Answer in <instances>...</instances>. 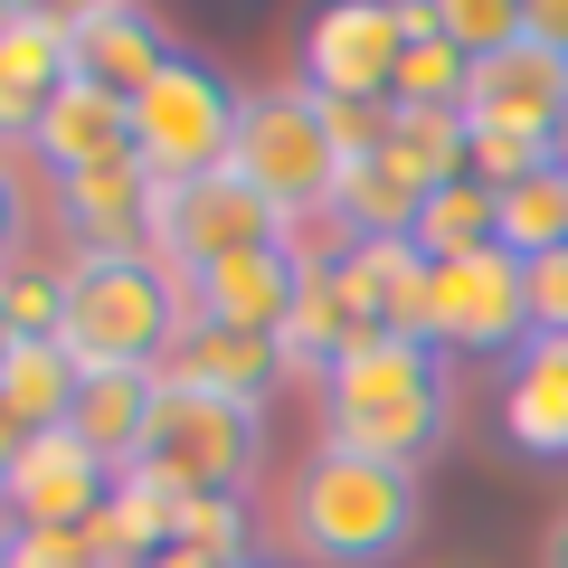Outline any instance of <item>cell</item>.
Masks as SVG:
<instances>
[{
  "instance_id": "obj_10",
  "label": "cell",
  "mask_w": 568,
  "mask_h": 568,
  "mask_svg": "<svg viewBox=\"0 0 568 568\" xmlns=\"http://www.w3.org/2000/svg\"><path fill=\"white\" fill-rule=\"evenodd\" d=\"M171 58L181 48H171V29L142 0H85V10H67V67H77V85H95L114 104H142Z\"/></svg>"
},
{
  "instance_id": "obj_20",
  "label": "cell",
  "mask_w": 568,
  "mask_h": 568,
  "mask_svg": "<svg viewBox=\"0 0 568 568\" xmlns=\"http://www.w3.org/2000/svg\"><path fill=\"white\" fill-rule=\"evenodd\" d=\"M465 85H474V58L436 29L426 0H407V58H398L388 104H398V114H465Z\"/></svg>"
},
{
  "instance_id": "obj_16",
  "label": "cell",
  "mask_w": 568,
  "mask_h": 568,
  "mask_svg": "<svg viewBox=\"0 0 568 568\" xmlns=\"http://www.w3.org/2000/svg\"><path fill=\"white\" fill-rule=\"evenodd\" d=\"M162 379L171 388H209V398H237V407H265L284 388V342H265V332H227V323H200V313H190V332L171 342Z\"/></svg>"
},
{
  "instance_id": "obj_6",
  "label": "cell",
  "mask_w": 568,
  "mask_h": 568,
  "mask_svg": "<svg viewBox=\"0 0 568 568\" xmlns=\"http://www.w3.org/2000/svg\"><path fill=\"white\" fill-rule=\"evenodd\" d=\"M227 171H237L265 209L304 219V209H332V190H342V142H332L323 104H313L304 85H265V95H246Z\"/></svg>"
},
{
  "instance_id": "obj_15",
  "label": "cell",
  "mask_w": 568,
  "mask_h": 568,
  "mask_svg": "<svg viewBox=\"0 0 568 568\" xmlns=\"http://www.w3.org/2000/svg\"><path fill=\"white\" fill-rule=\"evenodd\" d=\"M304 284H313V265L294 256V246H265V256H227V265H209V275H190V313H200V323H227V332L284 342Z\"/></svg>"
},
{
  "instance_id": "obj_5",
  "label": "cell",
  "mask_w": 568,
  "mask_h": 568,
  "mask_svg": "<svg viewBox=\"0 0 568 568\" xmlns=\"http://www.w3.org/2000/svg\"><path fill=\"white\" fill-rule=\"evenodd\" d=\"M237 123H246V95L209 58L181 48V58L152 77V95L133 104V162L162 190L209 181V171H227V152H237Z\"/></svg>"
},
{
  "instance_id": "obj_14",
  "label": "cell",
  "mask_w": 568,
  "mask_h": 568,
  "mask_svg": "<svg viewBox=\"0 0 568 568\" xmlns=\"http://www.w3.org/2000/svg\"><path fill=\"white\" fill-rule=\"evenodd\" d=\"M568 114V58L549 48H503V58H474V85H465V123L474 133H530L549 142Z\"/></svg>"
},
{
  "instance_id": "obj_31",
  "label": "cell",
  "mask_w": 568,
  "mask_h": 568,
  "mask_svg": "<svg viewBox=\"0 0 568 568\" xmlns=\"http://www.w3.org/2000/svg\"><path fill=\"white\" fill-rule=\"evenodd\" d=\"M20 455H29V426L0 407V484H10V465H20Z\"/></svg>"
},
{
  "instance_id": "obj_3",
  "label": "cell",
  "mask_w": 568,
  "mask_h": 568,
  "mask_svg": "<svg viewBox=\"0 0 568 568\" xmlns=\"http://www.w3.org/2000/svg\"><path fill=\"white\" fill-rule=\"evenodd\" d=\"M181 332H190V284L152 246L67 265V351H77V369H162Z\"/></svg>"
},
{
  "instance_id": "obj_28",
  "label": "cell",
  "mask_w": 568,
  "mask_h": 568,
  "mask_svg": "<svg viewBox=\"0 0 568 568\" xmlns=\"http://www.w3.org/2000/svg\"><path fill=\"white\" fill-rule=\"evenodd\" d=\"M530 342H568V246L530 256Z\"/></svg>"
},
{
  "instance_id": "obj_26",
  "label": "cell",
  "mask_w": 568,
  "mask_h": 568,
  "mask_svg": "<svg viewBox=\"0 0 568 568\" xmlns=\"http://www.w3.org/2000/svg\"><path fill=\"white\" fill-rule=\"evenodd\" d=\"M436 29L465 58H503V48H521V0H436Z\"/></svg>"
},
{
  "instance_id": "obj_4",
  "label": "cell",
  "mask_w": 568,
  "mask_h": 568,
  "mask_svg": "<svg viewBox=\"0 0 568 568\" xmlns=\"http://www.w3.org/2000/svg\"><path fill=\"white\" fill-rule=\"evenodd\" d=\"M256 465H265V407L162 379V417H152V446L133 474H152L162 493H190V503H237Z\"/></svg>"
},
{
  "instance_id": "obj_32",
  "label": "cell",
  "mask_w": 568,
  "mask_h": 568,
  "mask_svg": "<svg viewBox=\"0 0 568 568\" xmlns=\"http://www.w3.org/2000/svg\"><path fill=\"white\" fill-rule=\"evenodd\" d=\"M540 568H568V503H559V521L540 530Z\"/></svg>"
},
{
  "instance_id": "obj_23",
  "label": "cell",
  "mask_w": 568,
  "mask_h": 568,
  "mask_svg": "<svg viewBox=\"0 0 568 568\" xmlns=\"http://www.w3.org/2000/svg\"><path fill=\"white\" fill-rule=\"evenodd\" d=\"M77 388H85V369H77L67 342H20V361H10V379H0V407H10L29 436H48V426L77 417Z\"/></svg>"
},
{
  "instance_id": "obj_27",
  "label": "cell",
  "mask_w": 568,
  "mask_h": 568,
  "mask_svg": "<svg viewBox=\"0 0 568 568\" xmlns=\"http://www.w3.org/2000/svg\"><path fill=\"white\" fill-rule=\"evenodd\" d=\"M0 568H95L85 530H0Z\"/></svg>"
},
{
  "instance_id": "obj_21",
  "label": "cell",
  "mask_w": 568,
  "mask_h": 568,
  "mask_svg": "<svg viewBox=\"0 0 568 568\" xmlns=\"http://www.w3.org/2000/svg\"><path fill=\"white\" fill-rule=\"evenodd\" d=\"M85 549H95V568H152L171 549V493L152 474H123L114 503L85 521Z\"/></svg>"
},
{
  "instance_id": "obj_33",
  "label": "cell",
  "mask_w": 568,
  "mask_h": 568,
  "mask_svg": "<svg viewBox=\"0 0 568 568\" xmlns=\"http://www.w3.org/2000/svg\"><path fill=\"white\" fill-rule=\"evenodd\" d=\"M10 361H20V332H10V313H0V379H10Z\"/></svg>"
},
{
  "instance_id": "obj_9",
  "label": "cell",
  "mask_w": 568,
  "mask_h": 568,
  "mask_svg": "<svg viewBox=\"0 0 568 568\" xmlns=\"http://www.w3.org/2000/svg\"><path fill=\"white\" fill-rule=\"evenodd\" d=\"M398 58H407V10H388V0H342L304 29V85L332 104H388Z\"/></svg>"
},
{
  "instance_id": "obj_18",
  "label": "cell",
  "mask_w": 568,
  "mask_h": 568,
  "mask_svg": "<svg viewBox=\"0 0 568 568\" xmlns=\"http://www.w3.org/2000/svg\"><path fill=\"white\" fill-rule=\"evenodd\" d=\"M48 162V181H77V171H104V162H133V104L95 95V85H67L58 104H48L39 142H29Z\"/></svg>"
},
{
  "instance_id": "obj_13",
  "label": "cell",
  "mask_w": 568,
  "mask_h": 568,
  "mask_svg": "<svg viewBox=\"0 0 568 568\" xmlns=\"http://www.w3.org/2000/svg\"><path fill=\"white\" fill-rule=\"evenodd\" d=\"M67 85V10H0V142H39Z\"/></svg>"
},
{
  "instance_id": "obj_19",
  "label": "cell",
  "mask_w": 568,
  "mask_h": 568,
  "mask_svg": "<svg viewBox=\"0 0 568 568\" xmlns=\"http://www.w3.org/2000/svg\"><path fill=\"white\" fill-rule=\"evenodd\" d=\"M503 436L540 465L568 455V342H521V361L503 379Z\"/></svg>"
},
{
  "instance_id": "obj_29",
  "label": "cell",
  "mask_w": 568,
  "mask_h": 568,
  "mask_svg": "<svg viewBox=\"0 0 568 568\" xmlns=\"http://www.w3.org/2000/svg\"><path fill=\"white\" fill-rule=\"evenodd\" d=\"M20 237H29V190H20V171H10V152H0V275L20 265Z\"/></svg>"
},
{
  "instance_id": "obj_24",
  "label": "cell",
  "mask_w": 568,
  "mask_h": 568,
  "mask_svg": "<svg viewBox=\"0 0 568 568\" xmlns=\"http://www.w3.org/2000/svg\"><path fill=\"white\" fill-rule=\"evenodd\" d=\"M493 200H503V246L521 265L568 246V171H530L521 190H493Z\"/></svg>"
},
{
  "instance_id": "obj_30",
  "label": "cell",
  "mask_w": 568,
  "mask_h": 568,
  "mask_svg": "<svg viewBox=\"0 0 568 568\" xmlns=\"http://www.w3.org/2000/svg\"><path fill=\"white\" fill-rule=\"evenodd\" d=\"M521 39L549 48V58H568V0H521Z\"/></svg>"
},
{
  "instance_id": "obj_7",
  "label": "cell",
  "mask_w": 568,
  "mask_h": 568,
  "mask_svg": "<svg viewBox=\"0 0 568 568\" xmlns=\"http://www.w3.org/2000/svg\"><path fill=\"white\" fill-rule=\"evenodd\" d=\"M265 246H294V219H284V209H265L237 171H209V181L162 190L152 256H162L181 284L209 275V265H227V256H265Z\"/></svg>"
},
{
  "instance_id": "obj_11",
  "label": "cell",
  "mask_w": 568,
  "mask_h": 568,
  "mask_svg": "<svg viewBox=\"0 0 568 568\" xmlns=\"http://www.w3.org/2000/svg\"><path fill=\"white\" fill-rule=\"evenodd\" d=\"M123 474H104L95 455L67 436V426H48V436H29V455L10 465V484H0V511L20 530H85L104 503H114Z\"/></svg>"
},
{
  "instance_id": "obj_34",
  "label": "cell",
  "mask_w": 568,
  "mask_h": 568,
  "mask_svg": "<svg viewBox=\"0 0 568 568\" xmlns=\"http://www.w3.org/2000/svg\"><path fill=\"white\" fill-rule=\"evenodd\" d=\"M549 171H568V114H559V133H549Z\"/></svg>"
},
{
  "instance_id": "obj_25",
  "label": "cell",
  "mask_w": 568,
  "mask_h": 568,
  "mask_svg": "<svg viewBox=\"0 0 568 568\" xmlns=\"http://www.w3.org/2000/svg\"><path fill=\"white\" fill-rule=\"evenodd\" d=\"M0 313H10L20 342H67V275H48V265H10V275H0Z\"/></svg>"
},
{
  "instance_id": "obj_17",
  "label": "cell",
  "mask_w": 568,
  "mask_h": 568,
  "mask_svg": "<svg viewBox=\"0 0 568 568\" xmlns=\"http://www.w3.org/2000/svg\"><path fill=\"white\" fill-rule=\"evenodd\" d=\"M152 417H162V369H85L67 436H77L104 474H133L142 446H152Z\"/></svg>"
},
{
  "instance_id": "obj_12",
  "label": "cell",
  "mask_w": 568,
  "mask_h": 568,
  "mask_svg": "<svg viewBox=\"0 0 568 568\" xmlns=\"http://www.w3.org/2000/svg\"><path fill=\"white\" fill-rule=\"evenodd\" d=\"M152 219H162V181L142 162H104V171L58 181V227L77 237V256H142Z\"/></svg>"
},
{
  "instance_id": "obj_2",
  "label": "cell",
  "mask_w": 568,
  "mask_h": 568,
  "mask_svg": "<svg viewBox=\"0 0 568 568\" xmlns=\"http://www.w3.org/2000/svg\"><path fill=\"white\" fill-rule=\"evenodd\" d=\"M417 521H426L417 474L342 455V446H313L304 474H294V493H284V540L313 568H388L417 540Z\"/></svg>"
},
{
  "instance_id": "obj_1",
  "label": "cell",
  "mask_w": 568,
  "mask_h": 568,
  "mask_svg": "<svg viewBox=\"0 0 568 568\" xmlns=\"http://www.w3.org/2000/svg\"><path fill=\"white\" fill-rule=\"evenodd\" d=\"M446 426H455V388H446L436 342H361L351 361H332V379H323V446L417 474L426 455L446 446Z\"/></svg>"
},
{
  "instance_id": "obj_8",
  "label": "cell",
  "mask_w": 568,
  "mask_h": 568,
  "mask_svg": "<svg viewBox=\"0 0 568 568\" xmlns=\"http://www.w3.org/2000/svg\"><path fill=\"white\" fill-rule=\"evenodd\" d=\"M426 342L436 351H511L530 342V265L511 246L436 265V313H426Z\"/></svg>"
},
{
  "instance_id": "obj_22",
  "label": "cell",
  "mask_w": 568,
  "mask_h": 568,
  "mask_svg": "<svg viewBox=\"0 0 568 568\" xmlns=\"http://www.w3.org/2000/svg\"><path fill=\"white\" fill-rule=\"evenodd\" d=\"M407 246H417L426 265L484 256V246H503V200H493L484 181H455V190H436V200L417 209V227H407Z\"/></svg>"
}]
</instances>
